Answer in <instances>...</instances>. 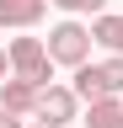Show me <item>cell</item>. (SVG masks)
Listing matches in <instances>:
<instances>
[{
    "instance_id": "1",
    "label": "cell",
    "mask_w": 123,
    "mask_h": 128,
    "mask_svg": "<svg viewBox=\"0 0 123 128\" xmlns=\"http://www.w3.org/2000/svg\"><path fill=\"white\" fill-rule=\"evenodd\" d=\"M6 54H11V75H27V80H38V86L54 80V54H48L43 38H11Z\"/></svg>"
},
{
    "instance_id": "2",
    "label": "cell",
    "mask_w": 123,
    "mask_h": 128,
    "mask_svg": "<svg viewBox=\"0 0 123 128\" xmlns=\"http://www.w3.org/2000/svg\"><path fill=\"white\" fill-rule=\"evenodd\" d=\"M91 27H80V22H59V27H48V54H54V64H64V70H75V64H86L91 59Z\"/></svg>"
},
{
    "instance_id": "3",
    "label": "cell",
    "mask_w": 123,
    "mask_h": 128,
    "mask_svg": "<svg viewBox=\"0 0 123 128\" xmlns=\"http://www.w3.org/2000/svg\"><path fill=\"white\" fill-rule=\"evenodd\" d=\"M80 107H86V102L75 96V86H54V80H48V86L38 91V112H32V118L64 128V123H75V112H80Z\"/></svg>"
},
{
    "instance_id": "4",
    "label": "cell",
    "mask_w": 123,
    "mask_h": 128,
    "mask_svg": "<svg viewBox=\"0 0 123 128\" xmlns=\"http://www.w3.org/2000/svg\"><path fill=\"white\" fill-rule=\"evenodd\" d=\"M54 0H0V27H11V32H27V27H38L43 16H48Z\"/></svg>"
},
{
    "instance_id": "5",
    "label": "cell",
    "mask_w": 123,
    "mask_h": 128,
    "mask_svg": "<svg viewBox=\"0 0 123 128\" xmlns=\"http://www.w3.org/2000/svg\"><path fill=\"white\" fill-rule=\"evenodd\" d=\"M38 80H27V75H11V80H0V107H11V112H38Z\"/></svg>"
},
{
    "instance_id": "6",
    "label": "cell",
    "mask_w": 123,
    "mask_h": 128,
    "mask_svg": "<svg viewBox=\"0 0 123 128\" xmlns=\"http://www.w3.org/2000/svg\"><path fill=\"white\" fill-rule=\"evenodd\" d=\"M75 96L80 102H96V96H118L112 86H107V75H102V64H75Z\"/></svg>"
},
{
    "instance_id": "7",
    "label": "cell",
    "mask_w": 123,
    "mask_h": 128,
    "mask_svg": "<svg viewBox=\"0 0 123 128\" xmlns=\"http://www.w3.org/2000/svg\"><path fill=\"white\" fill-rule=\"evenodd\" d=\"M91 38H96L107 54H123V16L118 11H96L91 16Z\"/></svg>"
},
{
    "instance_id": "8",
    "label": "cell",
    "mask_w": 123,
    "mask_h": 128,
    "mask_svg": "<svg viewBox=\"0 0 123 128\" xmlns=\"http://www.w3.org/2000/svg\"><path fill=\"white\" fill-rule=\"evenodd\" d=\"M86 128H123V102H118V96L86 102Z\"/></svg>"
},
{
    "instance_id": "9",
    "label": "cell",
    "mask_w": 123,
    "mask_h": 128,
    "mask_svg": "<svg viewBox=\"0 0 123 128\" xmlns=\"http://www.w3.org/2000/svg\"><path fill=\"white\" fill-rule=\"evenodd\" d=\"M54 6H59V11H70V16H86V11L96 16V11L107 6V0H54Z\"/></svg>"
},
{
    "instance_id": "10",
    "label": "cell",
    "mask_w": 123,
    "mask_h": 128,
    "mask_svg": "<svg viewBox=\"0 0 123 128\" xmlns=\"http://www.w3.org/2000/svg\"><path fill=\"white\" fill-rule=\"evenodd\" d=\"M102 75H107V86L123 96V54H112V59H107V64H102Z\"/></svg>"
},
{
    "instance_id": "11",
    "label": "cell",
    "mask_w": 123,
    "mask_h": 128,
    "mask_svg": "<svg viewBox=\"0 0 123 128\" xmlns=\"http://www.w3.org/2000/svg\"><path fill=\"white\" fill-rule=\"evenodd\" d=\"M0 128H27V123H22V112H11V107H0Z\"/></svg>"
},
{
    "instance_id": "12",
    "label": "cell",
    "mask_w": 123,
    "mask_h": 128,
    "mask_svg": "<svg viewBox=\"0 0 123 128\" xmlns=\"http://www.w3.org/2000/svg\"><path fill=\"white\" fill-rule=\"evenodd\" d=\"M6 70H11V54H0V80H6Z\"/></svg>"
},
{
    "instance_id": "13",
    "label": "cell",
    "mask_w": 123,
    "mask_h": 128,
    "mask_svg": "<svg viewBox=\"0 0 123 128\" xmlns=\"http://www.w3.org/2000/svg\"><path fill=\"white\" fill-rule=\"evenodd\" d=\"M27 128H54V123H43V118H38V123H27Z\"/></svg>"
},
{
    "instance_id": "14",
    "label": "cell",
    "mask_w": 123,
    "mask_h": 128,
    "mask_svg": "<svg viewBox=\"0 0 123 128\" xmlns=\"http://www.w3.org/2000/svg\"><path fill=\"white\" fill-rule=\"evenodd\" d=\"M64 128H75V123H64Z\"/></svg>"
}]
</instances>
